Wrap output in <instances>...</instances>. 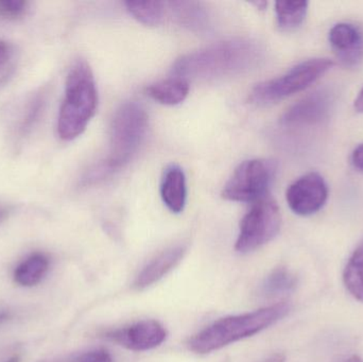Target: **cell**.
I'll list each match as a JSON object with an SVG mask.
<instances>
[{"instance_id": "14", "label": "cell", "mask_w": 363, "mask_h": 362, "mask_svg": "<svg viewBox=\"0 0 363 362\" xmlns=\"http://www.w3.org/2000/svg\"><path fill=\"white\" fill-rule=\"evenodd\" d=\"M147 93L159 103L164 106H177L187 98L189 94V83L179 77H172L153 83L147 89Z\"/></svg>"}, {"instance_id": "26", "label": "cell", "mask_w": 363, "mask_h": 362, "mask_svg": "<svg viewBox=\"0 0 363 362\" xmlns=\"http://www.w3.org/2000/svg\"><path fill=\"white\" fill-rule=\"evenodd\" d=\"M13 314L8 307L6 306L1 305L0 304V325L4 324V323L8 322L12 319Z\"/></svg>"}, {"instance_id": "23", "label": "cell", "mask_w": 363, "mask_h": 362, "mask_svg": "<svg viewBox=\"0 0 363 362\" xmlns=\"http://www.w3.org/2000/svg\"><path fill=\"white\" fill-rule=\"evenodd\" d=\"M67 362H113L112 357L104 350H94L79 355Z\"/></svg>"}, {"instance_id": "25", "label": "cell", "mask_w": 363, "mask_h": 362, "mask_svg": "<svg viewBox=\"0 0 363 362\" xmlns=\"http://www.w3.org/2000/svg\"><path fill=\"white\" fill-rule=\"evenodd\" d=\"M352 163L356 169L363 172V144L358 146L354 151L352 155Z\"/></svg>"}, {"instance_id": "29", "label": "cell", "mask_w": 363, "mask_h": 362, "mask_svg": "<svg viewBox=\"0 0 363 362\" xmlns=\"http://www.w3.org/2000/svg\"><path fill=\"white\" fill-rule=\"evenodd\" d=\"M262 362H285V356L281 354L273 355V356L269 357L268 359Z\"/></svg>"}, {"instance_id": "13", "label": "cell", "mask_w": 363, "mask_h": 362, "mask_svg": "<svg viewBox=\"0 0 363 362\" xmlns=\"http://www.w3.org/2000/svg\"><path fill=\"white\" fill-rule=\"evenodd\" d=\"M161 197L170 212L180 214L187 200V185L183 169L172 165L166 168L161 182Z\"/></svg>"}, {"instance_id": "2", "label": "cell", "mask_w": 363, "mask_h": 362, "mask_svg": "<svg viewBox=\"0 0 363 362\" xmlns=\"http://www.w3.org/2000/svg\"><path fill=\"white\" fill-rule=\"evenodd\" d=\"M148 114L135 101L119 106L113 117L110 132V154L89 174V182L104 180L134 159L146 137Z\"/></svg>"}, {"instance_id": "3", "label": "cell", "mask_w": 363, "mask_h": 362, "mask_svg": "<svg viewBox=\"0 0 363 362\" xmlns=\"http://www.w3.org/2000/svg\"><path fill=\"white\" fill-rule=\"evenodd\" d=\"M97 106L98 91L93 70L85 60H77L66 78L65 97L57 118L60 137L67 142L79 137L95 116Z\"/></svg>"}, {"instance_id": "17", "label": "cell", "mask_w": 363, "mask_h": 362, "mask_svg": "<svg viewBox=\"0 0 363 362\" xmlns=\"http://www.w3.org/2000/svg\"><path fill=\"white\" fill-rule=\"evenodd\" d=\"M343 282L352 295L363 302V244L353 253L345 272Z\"/></svg>"}, {"instance_id": "11", "label": "cell", "mask_w": 363, "mask_h": 362, "mask_svg": "<svg viewBox=\"0 0 363 362\" xmlns=\"http://www.w3.org/2000/svg\"><path fill=\"white\" fill-rule=\"evenodd\" d=\"M330 42L338 57L345 64L353 65L363 55V33L352 23H341L330 32Z\"/></svg>"}, {"instance_id": "20", "label": "cell", "mask_w": 363, "mask_h": 362, "mask_svg": "<svg viewBox=\"0 0 363 362\" xmlns=\"http://www.w3.org/2000/svg\"><path fill=\"white\" fill-rule=\"evenodd\" d=\"M296 278L285 268L275 269L262 284V293L267 295H279L289 293L296 287Z\"/></svg>"}, {"instance_id": "16", "label": "cell", "mask_w": 363, "mask_h": 362, "mask_svg": "<svg viewBox=\"0 0 363 362\" xmlns=\"http://www.w3.org/2000/svg\"><path fill=\"white\" fill-rule=\"evenodd\" d=\"M177 21L192 31H204L209 27V16L202 4L196 1H174L169 4Z\"/></svg>"}, {"instance_id": "31", "label": "cell", "mask_w": 363, "mask_h": 362, "mask_svg": "<svg viewBox=\"0 0 363 362\" xmlns=\"http://www.w3.org/2000/svg\"><path fill=\"white\" fill-rule=\"evenodd\" d=\"M254 6H257V8H259L260 10H262V9L264 8V6H268V4H267L266 1H256L253 2Z\"/></svg>"}, {"instance_id": "18", "label": "cell", "mask_w": 363, "mask_h": 362, "mask_svg": "<svg viewBox=\"0 0 363 362\" xmlns=\"http://www.w3.org/2000/svg\"><path fill=\"white\" fill-rule=\"evenodd\" d=\"M307 8V1H277L275 12L279 28L283 30L296 29L304 21Z\"/></svg>"}, {"instance_id": "4", "label": "cell", "mask_w": 363, "mask_h": 362, "mask_svg": "<svg viewBox=\"0 0 363 362\" xmlns=\"http://www.w3.org/2000/svg\"><path fill=\"white\" fill-rule=\"evenodd\" d=\"M289 310V304L279 303L247 314L220 319L194 335L188 346L196 354H208L260 333L281 320Z\"/></svg>"}, {"instance_id": "12", "label": "cell", "mask_w": 363, "mask_h": 362, "mask_svg": "<svg viewBox=\"0 0 363 362\" xmlns=\"http://www.w3.org/2000/svg\"><path fill=\"white\" fill-rule=\"evenodd\" d=\"M185 252V246H176L160 253L138 274L134 283L135 288L143 290L161 281L180 263Z\"/></svg>"}, {"instance_id": "10", "label": "cell", "mask_w": 363, "mask_h": 362, "mask_svg": "<svg viewBox=\"0 0 363 362\" xmlns=\"http://www.w3.org/2000/svg\"><path fill=\"white\" fill-rule=\"evenodd\" d=\"M334 96L330 91H318L311 94L290 106L281 118L285 127H303L315 125L328 118Z\"/></svg>"}, {"instance_id": "5", "label": "cell", "mask_w": 363, "mask_h": 362, "mask_svg": "<svg viewBox=\"0 0 363 362\" xmlns=\"http://www.w3.org/2000/svg\"><path fill=\"white\" fill-rule=\"evenodd\" d=\"M333 65L334 63L328 59L302 62L279 78L258 83L250 93V102L259 106L277 103L313 84Z\"/></svg>"}, {"instance_id": "21", "label": "cell", "mask_w": 363, "mask_h": 362, "mask_svg": "<svg viewBox=\"0 0 363 362\" xmlns=\"http://www.w3.org/2000/svg\"><path fill=\"white\" fill-rule=\"evenodd\" d=\"M17 51L11 43L0 40V86L14 74L17 66Z\"/></svg>"}, {"instance_id": "22", "label": "cell", "mask_w": 363, "mask_h": 362, "mask_svg": "<svg viewBox=\"0 0 363 362\" xmlns=\"http://www.w3.org/2000/svg\"><path fill=\"white\" fill-rule=\"evenodd\" d=\"M26 0H0V18L14 21L21 18L29 8Z\"/></svg>"}, {"instance_id": "27", "label": "cell", "mask_w": 363, "mask_h": 362, "mask_svg": "<svg viewBox=\"0 0 363 362\" xmlns=\"http://www.w3.org/2000/svg\"><path fill=\"white\" fill-rule=\"evenodd\" d=\"M9 215H10V208L4 204H0V223L4 222V220L8 219Z\"/></svg>"}, {"instance_id": "8", "label": "cell", "mask_w": 363, "mask_h": 362, "mask_svg": "<svg viewBox=\"0 0 363 362\" xmlns=\"http://www.w3.org/2000/svg\"><path fill=\"white\" fill-rule=\"evenodd\" d=\"M328 196L325 181L320 174L311 172L290 185L286 199L292 212L300 216H309L323 208Z\"/></svg>"}, {"instance_id": "24", "label": "cell", "mask_w": 363, "mask_h": 362, "mask_svg": "<svg viewBox=\"0 0 363 362\" xmlns=\"http://www.w3.org/2000/svg\"><path fill=\"white\" fill-rule=\"evenodd\" d=\"M21 348L17 346H8L0 350V362H21Z\"/></svg>"}, {"instance_id": "15", "label": "cell", "mask_w": 363, "mask_h": 362, "mask_svg": "<svg viewBox=\"0 0 363 362\" xmlns=\"http://www.w3.org/2000/svg\"><path fill=\"white\" fill-rule=\"evenodd\" d=\"M48 256L44 253H34L23 259L14 271L15 283L23 287H32L40 284L48 273Z\"/></svg>"}, {"instance_id": "19", "label": "cell", "mask_w": 363, "mask_h": 362, "mask_svg": "<svg viewBox=\"0 0 363 362\" xmlns=\"http://www.w3.org/2000/svg\"><path fill=\"white\" fill-rule=\"evenodd\" d=\"M130 14L146 26H157L162 23L165 14V4L161 1L125 2Z\"/></svg>"}, {"instance_id": "28", "label": "cell", "mask_w": 363, "mask_h": 362, "mask_svg": "<svg viewBox=\"0 0 363 362\" xmlns=\"http://www.w3.org/2000/svg\"><path fill=\"white\" fill-rule=\"evenodd\" d=\"M354 106H355V110L357 111V112L363 113V89L360 91L357 99L355 100Z\"/></svg>"}, {"instance_id": "30", "label": "cell", "mask_w": 363, "mask_h": 362, "mask_svg": "<svg viewBox=\"0 0 363 362\" xmlns=\"http://www.w3.org/2000/svg\"><path fill=\"white\" fill-rule=\"evenodd\" d=\"M342 362H363V361L362 358H360L359 356H356V355H353V356L350 357V358L345 359V361Z\"/></svg>"}, {"instance_id": "7", "label": "cell", "mask_w": 363, "mask_h": 362, "mask_svg": "<svg viewBox=\"0 0 363 362\" xmlns=\"http://www.w3.org/2000/svg\"><path fill=\"white\" fill-rule=\"evenodd\" d=\"M273 168L264 159H249L235 169L224 185L222 198L228 201L254 202L266 197L272 181Z\"/></svg>"}, {"instance_id": "9", "label": "cell", "mask_w": 363, "mask_h": 362, "mask_svg": "<svg viewBox=\"0 0 363 362\" xmlns=\"http://www.w3.org/2000/svg\"><path fill=\"white\" fill-rule=\"evenodd\" d=\"M104 337L128 350L144 352L161 346L167 338V331L157 321L144 320L123 329L108 332Z\"/></svg>"}, {"instance_id": "1", "label": "cell", "mask_w": 363, "mask_h": 362, "mask_svg": "<svg viewBox=\"0 0 363 362\" xmlns=\"http://www.w3.org/2000/svg\"><path fill=\"white\" fill-rule=\"evenodd\" d=\"M262 59L257 43L232 38L182 55L174 62L172 74L184 80H218L250 72Z\"/></svg>"}, {"instance_id": "6", "label": "cell", "mask_w": 363, "mask_h": 362, "mask_svg": "<svg viewBox=\"0 0 363 362\" xmlns=\"http://www.w3.org/2000/svg\"><path fill=\"white\" fill-rule=\"evenodd\" d=\"M281 225L277 202L268 197L258 200L241 220L235 249L240 253L257 250L279 234Z\"/></svg>"}]
</instances>
